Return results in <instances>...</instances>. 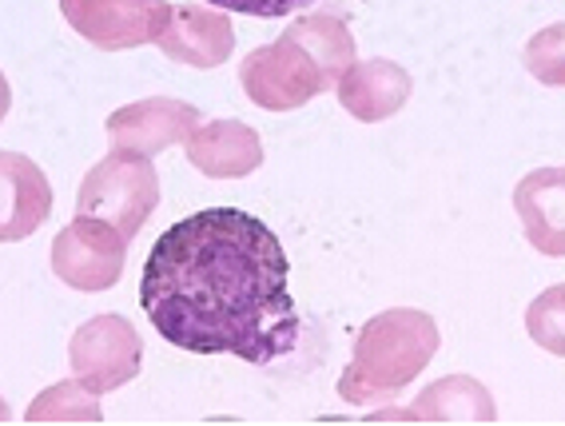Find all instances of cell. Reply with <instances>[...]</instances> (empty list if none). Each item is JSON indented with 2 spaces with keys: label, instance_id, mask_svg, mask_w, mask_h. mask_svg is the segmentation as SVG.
I'll return each mask as SVG.
<instances>
[{
  "label": "cell",
  "instance_id": "obj_1",
  "mask_svg": "<svg viewBox=\"0 0 565 426\" xmlns=\"http://www.w3.org/2000/svg\"><path fill=\"white\" fill-rule=\"evenodd\" d=\"M140 303L156 331L192 355L267 366L299 347L287 252L239 207H203L168 227L143 264Z\"/></svg>",
  "mask_w": 565,
  "mask_h": 426
},
{
  "label": "cell",
  "instance_id": "obj_2",
  "mask_svg": "<svg viewBox=\"0 0 565 426\" xmlns=\"http://www.w3.org/2000/svg\"><path fill=\"white\" fill-rule=\"evenodd\" d=\"M354 64V36L343 17L307 12L287 24L275 44L255 49L239 68L247 100L267 113H295L319 92L334 88L339 76Z\"/></svg>",
  "mask_w": 565,
  "mask_h": 426
},
{
  "label": "cell",
  "instance_id": "obj_3",
  "mask_svg": "<svg viewBox=\"0 0 565 426\" xmlns=\"http://www.w3.org/2000/svg\"><path fill=\"white\" fill-rule=\"evenodd\" d=\"M438 323L414 307H391L359 327L351 366L339 375V398L351 406H374L403 395L438 355Z\"/></svg>",
  "mask_w": 565,
  "mask_h": 426
},
{
  "label": "cell",
  "instance_id": "obj_4",
  "mask_svg": "<svg viewBox=\"0 0 565 426\" xmlns=\"http://www.w3.org/2000/svg\"><path fill=\"white\" fill-rule=\"evenodd\" d=\"M160 207V175L148 163V156L111 148L81 183L76 195V215H96L111 224L124 239H136L140 227L152 220Z\"/></svg>",
  "mask_w": 565,
  "mask_h": 426
},
{
  "label": "cell",
  "instance_id": "obj_5",
  "mask_svg": "<svg viewBox=\"0 0 565 426\" xmlns=\"http://www.w3.org/2000/svg\"><path fill=\"white\" fill-rule=\"evenodd\" d=\"M72 375L100 398L108 391H120L124 383L140 375L143 366V339L124 315H96L76 327L68 343Z\"/></svg>",
  "mask_w": 565,
  "mask_h": 426
},
{
  "label": "cell",
  "instance_id": "obj_6",
  "mask_svg": "<svg viewBox=\"0 0 565 426\" xmlns=\"http://www.w3.org/2000/svg\"><path fill=\"white\" fill-rule=\"evenodd\" d=\"M128 239L96 215H76L52 239V271L72 291H108L120 284Z\"/></svg>",
  "mask_w": 565,
  "mask_h": 426
},
{
  "label": "cell",
  "instance_id": "obj_7",
  "mask_svg": "<svg viewBox=\"0 0 565 426\" xmlns=\"http://www.w3.org/2000/svg\"><path fill=\"white\" fill-rule=\"evenodd\" d=\"M172 0H61L64 21L104 52L156 44Z\"/></svg>",
  "mask_w": 565,
  "mask_h": 426
},
{
  "label": "cell",
  "instance_id": "obj_8",
  "mask_svg": "<svg viewBox=\"0 0 565 426\" xmlns=\"http://www.w3.org/2000/svg\"><path fill=\"white\" fill-rule=\"evenodd\" d=\"M200 108L172 96H152V100L128 104L120 113L108 116V140L111 148L136 156H156L163 148H175L200 128Z\"/></svg>",
  "mask_w": 565,
  "mask_h": 426
},
{
  "label": "cell",
  "instance_id": "obj_9",
  "mask_svg": "<svg viewBox=\"0 0 565 426\" xmlns=\"http://www.w3.org/2000/svg\"><path fill=\"white\" fill-rule=\"evenodd\" d=\"M156 44L175 64H188V68H220L235 52V29L227 21V12L220 9H207V4H172Z\"/></svg>",
  "mask_w": 565,
  "mask_h": 426
},
{
  "label": "cell",
  "instance_id": "obj_10",
  "mask_svg": "<svg viewBox=\"0 0 565 426\" xmlns=\"http://www.w3.org/2000/svg\"><path fill=\"white\" fill-rule=\"evenodd\" d=\"M52 215V183L21 152H0V244H21Z\"/></svg>",
  "mask_w": 565,
  "mask_h": 426
},
{
  "label": "cell",
  "instance_id": "obj_11",
  "mask_svg": "<svg viewBox=\"0 0 565 426\" xmlns=\"http://www.w3.org/2000/svg\"><path fill=\"white\" fill-rule=\"evenodd\" d=\"M498 406L478 379L446 375L430 383L411 406H391L379 411L366 423H494Z\"/></svg>",
  "mask_w": 565,
  "mask_h": 426
},
{
  "label": "cell",
  "instance_id": "obj_12",
  "mask_svg": "<svg viewBox=\"0 0 565 426\" xmlns=\"http://www.w3.org/2000/svg\"><path fill=\"white\" fill-rule=\"evenodd\" d=\"M334 92H339V104H343L354 120L379 124V120H391L394 113H403L414 92V81L403 64L379 56V61H354L339 76Z\"/></svg>",
  "mask_w": 565,
  "mask_h": 426
},
{
  "label": "cell",
  "instance_id": "obj_13",
  "mask_svg": "<svg viewBox=\"0 0 565 426\" xmlns=\"http://www.w3.org/2000/svg\"><path fill=\"white\" fill-rule=\"evenodd\" d=\"M188 160L195 172L212 175V180H243L263 163V140L255 128L243 120H212L200 124L188 140Z\"/></svg>",
  "mask_w": 565,
  "mask_h": 426
},
{
  "label": "cell",
  "instance_id": "obj_14",
  "mask_svg": "<svg viewBox=\"0 0 565 426\" xmlns=\"http://www.w3.org/2000/svg\"><path fill=\"white\" fill-rule=\"evenodd\" d=\"M518 215H522L530 244L545 255H562V168L525 175L518 183Z\"/></svg>",
  "mask_w": 565,
  "mask_h": 426
},
{
  "label": "cell",
  "instance_id": "obj_15",
  "mask_svg": "<svg viewBox=\"0 0 565 426\" xmlns=\"http://www.w3.org/2000/svg\"><path fill=\"white\" fill-rule=\"evenodd\" d=\"M29 423H104L100 398L81 383H52L29 403Z\"/></svg>",
  "mask_w": 565,
  "mask_h": 426
},
{
  "label": "cell",
  "instance_id": "obj_16",
  "mask_svg": "<svg viewBox=\"0 0 565 426\" xmlns=\"http://www.w3.org/2000/svg\"><path fill=\"white\" fill-rule=\"evenodd\" d=\"M530 336H534V343H542L550 355H562V287H550V291L530 307Z\"/></svg>",
  "mask_w": 565,
  "mask_h": 426
},
{
  "label": "cell",
  "instance_id": "obj_17",
  "mask_svg": "<svg viewBox=\"0 0 565 426\" xmlns=\"http://www.w3.org/2000/svg\"><path fill=\"white\" fill-rule=\"evenodd\" d=\"M203 4H215L220 12H243V17L275 21V17H287V12L311 9L319 0H203Z\"/></svg>",
  "mask_w": 565,
  "mask_h": 426
},
{
  "label": "cell",
  "instance_id": "obj_18",
  "mask_svg": "<svg viewBox=\"0 0 565 426\" xmlns=\"http://www.w3.org/2000/svg\"><path fill=\"white\" fill-rule=\"evenodd\" d=\"M545 49H550V52H542L537 44H530V49H525L530 72H534L537 81H545V84H562V24H554V29H550V41H545Z\"/></svg>",
  "mask_w": 565,
  "mask_h": 426
},
{
  "label": "cell",
  "instance_id": "obj_19",
  "mask_svg": "<svg viewBox=\"0 0 565 426\" xmlns=\"http://www.w3.org/2000/svg\"><path fill=\"white\" fill-rule=\"evenodd\" d=\"M9 108H12V88H9V81H4V72H0V120L9 116Z\"/></svg>",
  "mask_w": 565,
  "mask_h": 426
},
{
  "label": "cell",
  "instance_id": "obj_20",
  "mask_svg": "<svg viewBox=\"0 0 565 426\" xmlns=\"http://www.w3.org/2000/svg\"><path fill=\"white\" fill-rule=\"evenodd\" d=\"M12 418V411H9V403H4V398H0V423H9Z\"/></svg>",
  "mask_w": 565,
  "mask_h": 426
}]
</instances>
